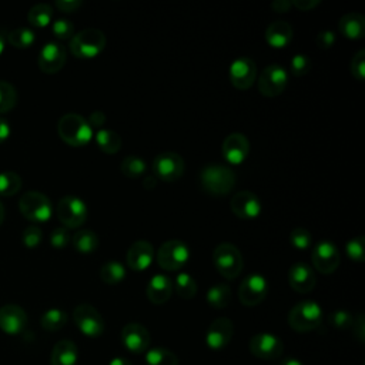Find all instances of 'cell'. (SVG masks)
<instances>
[{"mask_svg": "<svg viewBox=\"0 0 365 365\" xmlns=\"http://www.w3.org/2000/svg\"><path fill=\"white\" fill-rule=\"evenodd\" d=\"M231 301V290L227 284L220 283L213 286L207 293V303L216 310L226 308Z\"/></svg>", "mask_w": 365, "mask_h": 365, "instance_id": "cell-30", "label": "cell"}, {"mask_svg": "<svg viewBox=\"0 0 365 365\" xmlns=\"http://www.w3.org/2000/svg\"><path fill=\"white\" fill-rule=\"evenodd\" d=\"M213 262L217 271L227 280L237 279L244 267V260L240 250L230 243H223L216 247L213 253Z\"/></svg>", "mask_w": 365, "mask_h": 365, "instance_id": "cell-4", "label": "cell"}, {"mask_svg": "<svg viewBox=\"0 0 365 365\" xmlns=\"http://www.w3.org/2000/svg\"><path fill=\"white\" fill-rule=\"evenodd\" d=\"M109 365H132V362L127 361V359L123 358V357H116V358H113V359L110 361Z\"/></svg>", "mask_w": 365, "mask_h": 365, "instance_id": "cell-56", "label": "cell"}, {"mask_svg": "<svg viewBox=\"0 0 365 365\" xmlns=\"http://www.w3.org/2000/svg\"><path fill=\"white\" fill-rule=\"evenodd\" d=\"M268 293V284L267 280L260 276V274L254 272L247 276L238 289V299L243 306L245 307H255L261 304Z\"/></svg>", "mask_w": 365, "mask_h": 365, "instance_id": "cell-12", "label": "cell"}, {"mask_svg": "<svg viewBox=\"0 0 365 365\" xmlns=\"http://www.w3.org/2000/svg\"><path fill=\"white\" fill-rule=\"evenodd\" d=\"M223 156L234 166L244 163L250 154V141L243 133H231L223 141Z\"/></svg>", "mask_w": 365, "mask_h": 365, "instance_id": "cell-20", "label": "cell"}, {"mask_svg": "<svg viewBox=\"0 0 365 365\" xmlns=\"http://www.w3.org/2000/svg\"><path fill=\"white\" fill-rule=\"evenodd\" d=\"M52 30L59 40H69L74 36V26L70 21H66V19L56 21L52 26Z\"/></svg>", "mask_w": 365, "mask_h": 365, "instance_id": "cell-43", "label": "cell"}, {"mask_svg": "<svg viewBox=\"0 0 365 365\" xmlns=\"http://www.w3.org/2000/svg\"><path fill=\"white\" fill-rule=\"evenodd\" d=\"M315 43L321 49H331L335 43V33L331 30H323L317 35Z\"/></svg>", "mask_w": 365, "mask_h": 365, "instance_id": "cell-48", "label": "cell"}, {"mask_svg": "<svg viewBox=\"0 0 365 365\" xmlns=\"http://www.w3.org/2000/svg\"><path fill=\"white\" fill-rule=\"evenodd\" d=\"M248 347L253 355L265 361L280 358L284 351L283 341L277 335H272L268 332H261L254 335L250 340Z\"/></svg>", "mask_w": 365, "mask_h": 365, "instance_id": "cell-14", "label": "cell"}, {"mask_svg": "<svg viewBox=\"0 0 365 365\" xmlns=\"http://www.w3.org/2000/svg\"><path fill=\"white\" fill-rule=\"evenodd\" d=\"M71 244L80 254H93L99 248V237L91 230H80L71 237Z\"/></svg>", "mask_w": 365, "mask_h": 365, "instance_id": "cell-28", "label": "cell"}, {"mask_svg": "<svg viewBox=\"0 0 365 365\" xmlns=\"http://www.w3.org/2000/svg\"><path fill=\"white\" fill-rule=\"evenodd\" d=\"M77 358V345L69 340L59 341L52 351V365H76Z\"/></svg>", "mask_w": 365, "mask_h": 365, "instance_id": "cell-27", "label": "cell"}, {"mask_svg": "<svg viewBox=\"0 0 365 365\" xmlns=\"http://www.w3.org/2000/svg\"><path fill=\"white\" fill-rule=\"evenodd\" d=\"M190 258L189 247L180 240L166 241L156 254L160 268L166 271H177L185 267Z\"/></svg>", "mask_w": 365, "mask_h": 365, "instance_id": "cell-6", "label": "cell"}, {"mask_svg": "<svg viewBox=\"0 0 365 365\" xmlns=\"http://www.w3.org/2000/svg\"><path fill=\"white\" fill-rule=\"evenodd\" d=\"M234 335V325L230 318L221 317L214 320L207 332H206V344L213 351H221L224 349Z\"/></svg>", "mask_w": 365, "mask_h": 365, "instance_id": "cell-16", "label": "cell"}, {"mask_svg": "<svg viewBox=\"0 0 365 365\" xmlns=\"http://www.w3.org/2000/svg\"><path fill=\"white\" fill-rule=\"evenodd\" d=\"M11 136V124L6 119L0 117V143H4Z\"/></svg>", "mask_w": 365, "mask_h": 365, "instance_id": "cell-54", "label": "cell"}, {"mask_svg": "<svg viewBox=\"0 0 365 365\" xmlns=\"http://www.w3.org/2000/svg\"><path fill=\"white\" fill-rule=\"evenodd\" d=\"M83 4L80 2V0H57L56 2V6L57 9H60L62 12L64 13H73L76 12Z\"/></svg>", "mask_w": 365, "mask_h": 365, "instance_id": "cell-49", "label": "cell"}, {"mask_svg": "<svg viewBox=\"0 0 365 365\" xmlns=\"http://www.w3.org/2000/svg\"><path fill=\"white\" fill-rule=\"evenodd\" d=\"M290 69H291V73L296 77H303V76L310 73V70H311V60L306 54H296L291 59Z\"/></svg>", "mask_w": 365, "mask_h": 365, "instance_id": "cell-42", "label": "cell"}, {"mask_svg": "<svg viewBox=\"0 0 365 365\" xmlns=\"http://www.w3.org/2000/svg\"><path fill=\"white\" fill-rule=\"evenodd\" d=\"M123 345L134 354L146 352L150 345V334L147 328L139 323H130L122 330Z\"/></svg>", "mask_w": 365, "mask_h": 365, "instance_id": "cell-21", "label": "cell"}, {"mask_svg": "<svg viewBox=\"0 0 365 365\" xmlns=\"http://www.w3.org/2000/svg\"><path fill=\"white\" fill-rule=\"evenodd\" d=\"M173 293V282L164 274H156L147 283L146 294L153 304H164L170 300Z\"/></svg>", "mask_w": 365, "mask_h": 365, "instance_id": "cell-24", "label": "cell"}, {"mask_svg": "<svg viewBox=\"0 0 365 365\" xmlns=\"http://www.w3.org/2000/svg\"><path fill=\"white\" fill-rule=\"evenodd\" d=\"M289 84V74L279 64L267 66L258 77V91L265 98H277L283 95Z\"/></svg>", "mask_w": 365, "mask_h": 365, "instance_id": "cell-8", "label": "cell"}, {"mask_svg": "<svg viewBox=\"0 0 365 365\" xmlns=\"http://www.w3.org/2000/svg\"><path fill=\"white\" fill-rule=\"evenodd\" d=\"M8 39H9V43L12 46L19 47V49H26V47H30L35 43L36 36H35L33 30H30L28 28H19V29L12 30L8 35Z\"/></svg>", "mask_w": 365, "mask_h": 365, "instance_id": "cell-39", "label": "cell"}, {"mask_svg": "<svg viewBox=\"0 0 365 365\" xmlns=\"http://www.w3.org/2000/svg\"><path fill=\"white\" fill-rule=\"evenodd\" d=\"M289 283L291 289L300 294L311 293L317 283L315 272L308 264L303 261L296 262L289 271Z\"/></svg>", "mask_w": 365, "mask_h": 365, "instance_id": "cell-19", "label": "cell"}, {"mask_svg": "<svg viewBox=\"0 0 365 365\" xmlns=\"http://www.w3.org/2000/svg\"><path fill=\"white\" fill-rule=\"evenodd\" d=\"M18 103V91L9 81L0 80V113L12 110Z\"/></svg>", "mask_w": 365, "mask_h": 365, "instance_id": "cell-36", "label": "cell"}, {"mask_svg": "<svg viewBox=\"0 0 365 365\" xmlns=\"http://www.w3.org/2000/svg\"><path fill=\"white\" fill-rule=\"evenodd\" d=\"M351 74L358 81H364L365 77V50H359L351 60Z\"/></svg>", "mask_w": 365, "mask_h": 365, "instance_id": "cell-45", "label": "cell"}, {"mask_svg": "<svg viewBox=\"0 0 365 365\" xmlns=\"http://www.w3.org/2000/svg\"><path fill=\"white\" fill-rule=\"evenodd\" d=\"M28 324V315L21 306L6 304L0 308V328L6 334H21Z\"/></svg>", "mask_w": 365, "mask_h": 365, "instance_id": "cell-22", "label": "cell"}, {"mask_svg": "<svg viewBox=\"0 0 365 365\" xmlns=\"http://www.w3.org/2000/svg\"><path fill=\"white\" fill-rule=\"evenodd\" d=\"M22 189V177L15 171L0 173V196H15Z\"/></svg>", "mask_w": 365, "mask_h": 365, "instance_id": "cell-33", "label": "cell"}, {"mask_svg": "<svg viewBox=\"0 0 365 365\" xmlns=\"http://www.w3.org/2000/svg\"><path fill=\"white\" fill-rule=\"evenodd\" d=\"M57 217L66 228H77L87 220V206L83 200L74 196L63 197L57 204Z\"/></svg>", "mask_w": 365, "mask_h": 365, "instance_id": "cell-11", "label": "cell"}, {"mask_svg": "<svg viewBox=\"0 0 365 365\" xmlns=\"http://www.w3.org/2000/svg\"><path fill=\"white\" fill-rule=\"evenodd\" d=\"M43 233L37 226H30L23 231V243L29 248H35L42 243Z\"/></svg>", "mask_w": 365, "mask_h": 365, "instance_id": "cell-47", "label": "cell"}, {"mask_svg": "<svg viewBox=\"0 0 365 365\" xmlns=\"http://www.w3.org/2000/svg\"><path fill=\"white\" fill-rule=\"evenodd\" d=\"M340 32L351 40H359L365 35V19L361 13L351 12L340 19Z\"/></svg>", "mask_w": 365, "mask_h": 365, "instance_id": "cell-26", "label": "cell"}, {"mask_svg": "<svg viewBox=\"0 0 365 365\" xmlns=\"http://www.w3.org/2000/svg\"><path fill=\"white\" fill-rule=\"evenodd\" d=\"M154 260V247L144 240H139L132 244L126 254V264L134 271L147 270Z\"/></svg>", "mask_w": 365, "mask_h": 365, "instance_id": "cell-23", "label": "cell"}, {"mask_svg": "<svg viewBox=\"0 0 365 365\" xmlns=\"http://www.w3.org/2000/svg\"><path fill=\"white\" fill-rule=\"evenodd\" d=\"M146 167L147 166H146L144 160L137 156H129L120 164L122 173L129 178H137V177L143 175L146 171Z\"/></svg>", "mask_w": 365, "mask_h": 365, "instance_id": "cell-38", "label": "cell"}, {"mask_svg": "<svg viewBox=\"0 0 365 365\" xmlns=\"http://www.w3.org/2000/svg\"><path fill=\"white\" fill-rule=\"evenodd\" d=\"M293 28L284 21L272 22L265 30V40L274 49L287 47L293 40Z\"/></svg>", "mask_w": 365, "mask_h": 365, "instance_id": "cell-25", "label": "cell"}, {"mask_svg": "<svg viewBox=\"0 0 365 365\" xmlns=\"http://www.w3.org/2000/svg\"><path fill=\"white\" fill-rule=\"evenodd\" d=\"M345 251H347V255H348L352 261H355V262H362V261L365 260V237L359 236V237L351 238V240L347 243Z\"/></svg>", "mask_w": 365, "mask_h": 365, "instance_id": "cell-40", "label": "cell"}, {"mask_svg": "<svg viewBox=\"0 0 365 365\" xmlns=\"http://www.w3.org/2000/svg\"><path fill=\"white\" fill-rule=\"evenodd\" d=\"M323 323V310L314 301H301L296 304L289 314V324L297 332L317 330Z\"/></svg>", "mask_w": 365, "mask_h": 365, "instance_id": "cell-5", "label": "cell"}, {"mask_svg": "<svg viewBox=\"0 0 365 365\" xmlns=\"http://www.w3.org/2000/svg\"><path fill=\"white\" fill-rule=\"evenodd\" d=\"M57 133L60 139L73 147H83L93 137V129L87 120L77 113H67L60 117L57 123Z\"/></svg>", "mask_w": 365, "mask_h": 365, "instance_id": "cell-1", "label": "cell"}, {"mask_svg": "<svg viewBox=\"0 0 365 365\" xmlns=\"http://www.w3.org/2000/svg\"><path fill=\"white\" fill-rule=\"evenodd\" d=\"M293 8V4L290 0H276V2L271 4V9L276 11L277 13H287Z\"/></svg>", "mask_w": 365, "mask_h": 365, "instance_id": "cell-52", "label": "cell"}, {"mask_svg": "<svg viewBox=\"0 0 365 365\" xmlns=\"http://www.w3.org/2000/svg\"><path fill=\"white\" fill-rule=\"evenodd\" d=\"M100 279L108 286H116L126 279V268L119 261H106L100 267Z\"/></svg>", "mask_w": 365, "mask_h": 365, "instance_id": "cell-29", "label": "cell"}, {"mask_svg": "<svg viewBox=\"0 0 365 365\" xmlns=\"http://www.w3.org/2000/svg\"><path fill=\"white\" fill-rule=\"evenodd\" d=\"M202 187L212 196H226L236 186V174L231 168L220 164H212L200 173Z\"/></svg>", "mask_w": 365, "mask_h": 365, "instance_id": "cell-2", "label": "cell"}, {"mask_svg": "<svg viewBox=\"0 0 365 365\" xmlns=\"http://www.w3.org/2000/svg\"><path fill=\"white\" fill-rule=\"evenodd\" d=\"M153 173L157 180L164 182H174L185 174V160L174 151H164L153 160Z\"/></svg>", "mask_w": 365, "mask_h": 365, "instance_id": "cell-9", "label": "cell"}, {"mask_svg": "<svg viewBox=\"0 0 365 365\" xmlns=\"http://www.w3.org/2000/svg\"><path fill=\"white\" fill-rule=\"evenodd\" d=\"M228 77L231 84L238 90H248L257 77V66L251 57L236 59L228 70Z\"/></svg>", "mask_w": 365, "mask_h": 365, "instance_id": "cell-15", "label": "cell"}, {"mask_svg": "<svg viewBox=\"0 0 365 365\" xmlns=\"http://www.w3.org/2000/svg\"><path fill=\"white\" fill-rule=\"evenodd\" d=\"M53 18V9L50 5L46 4H39L35 5L28 15L29 23L35 28H46Z\"/></svg>", "mask_w": 365, "mask_h": 365, "instance_id": "cell-35", "label": "cell"}, {"mask_svg": "<svg viewBox=\"0 0 365 365\" xmlns=\"http://www.w3.org/2000/svg\"><path fill=\"white\" fill-rule=\"evenodd\" d=\"M106 35L99 29H84L70 39V52L77 59H95L106 47Z\"/></svg>", "mask_w": 365, "mask_h": 365, "instance_id": "cell-3", "label": "cell"}, {"mask_svg": "<svg viewBox=\"0 0 365 365\" xmlns=\"http://www.w3.org/2000/svg\"><path fill=\"white\" fill-rule=\"evenodd\" d=\"M66 59H67V53L64 46L56 42H49L42 47L37 63L43 73L54 74L63 69Z\"/></svg>", "mask_w": 365, "mask_h": 365, "instance_id": "cell-17", "label": "cell"}, {"mask_svg": "<svg viewBox=\"0 0 365 365\" xmlns=\"http://www.w3.org/2000/svg\"><path fill=\"white\" fill-rule=\"evenodd\" d=\"M311 261L318 272L324 274V276H328V274H332L338 268L341 257L334 243L323 240L314 247L311 253Z\"/></svg>", "mask_w": 365, "mask_h": 365, "instance_id": "cell-13", "label": "cell"}, {"mask_svg": "<svg viewBox=\"0 0 365 365\" xmlns=\"http://www.w3.org/2000/svg\"><path fill=\"white\" fill-rule=\"evenodd\" d=\"M87 123L90 124V127H102L106 123V116L102 112H95L90 115V119Z\"/></svg>", "mask_w": 365, "mask_h": 365, "instance_id": "cell-53", "label": "cell"}, {"mask_svg": "<svg viewBox=\"0 0 365 365\" xmlns=\"http://www.w3.org/2000/svg\"><path fill=\"white\" fill-rule=\"evenodd\" d=\"M157 181H158V180H157L154 175H149V177H146V178H144L143 186H144V189L151 190V189H154V187L157 186Z\"/></svg>", "mask_w": 365, "mask_h": 365, "instance_id": "cell-55", "label": "cell"}, {"mask_svg": "<svg viewBox=\"0 0 365 365\" xmlns=\"http://www.w3.org/2000/svg\"><path fill=\"white\" fill-rule=\"evenodd\" d=\"M96 143L106 154H116L122 149V137L113 130H99L96 134Z\"/></svg>", "mask_w": 365, "mask_h": 365, "instance_id": "cell-32", "label": "cell"}, {"mask_svg": "<svg viewBox=\"0 0 365 365\" xmlns=\"http://www.w3.org/2000/svg\"><path fill=\"white\" fill-rule=\"evenodd\" d=\"M4 220H5V207H4L2 202H0V224L4 223Z\"/></svg>", "mask_w": 365, "mask_h": 365, "instance_id": "cell-58", "label": "cell"}, {"mask_svg": "<svg viewBox=\"0 0 365 365\" xmlns=\"http://www.w3.org/2000/svg\"><path fill=\"white\" fill-rule=\"evenodd\" d=\"M173 289H175V293L185 300H192L197 294V283L187 272L177 274Z\"/></svg>", "mask_w": 365, "mask_h": 365, "instance_id": "cell-31", "label": "cell"}, {"mask_svg": "<svg viewBox=\"0 0 365 365\" xmlns=\"http://www.w3.org/2000/svg\"><path fill=\"white\" fill-rule=\"evenodd\" d=\"M283 365H303L297 358H287L286 361H283Z\"/></svg>", "mask_w": 365, "mask_h": 365, "instance_id": "cell-57", "label": "cell"}, {"mask_svg": "<svg viewBox=\"0 0 365 365\" xmlns=\"http://www.w3.org/2000/svg\"><path fill=\"white\" fill-rule=\"evenodd\" d=\"M147 365H178V358L174 352L164 347H156L146 351Z\"/></svg>", "mask_w": 365, "mask_h": 365, "instance_id": "cell-34", "label": "cell"}, {"mask_svg": "<svg viewBox=\"0 0 365 365\" xmlns=\"http://www.w3.org/2000/svg\"><path fill=\"white\" fill-rule=\"evenodd\" d=\"M73 320L77 328L90 338H98L105 332V320L102 314L90 304H80L73 311Z\"/></svg>", "mask_w": 365, "mask_h": 365, "instance_id": "cell-10", "label": "cell"}, {"mask_svg": "<svg viewBox=\"0 0 365 365\" xmlns=\"http://www.w3.org/2000/svg\"><path fill=\"white\" fill-rule=\"evenodd\" d=\"M67 323V314L59 308H52L42 315L40 324L46 331H59Z\"/></svg>", "mask_w": 365, "mask_h": 365, "instance_id": "cell-37", "label": "cell"}, {"mask_svg": "<svg viewBox=\"0 0 365 365\" xmlns=\"http://www.w3.org/2000/svg\"><path fill=\"white\" fill-rule=\"evenodd\" d=\"M294 8H297L299 11L301 12H308V11H313L315 9L321 2L320 0H294V2H291Z\"/></svg>", "mask_w": 365, "mask_h": 365, "instance_id": "cell-50", "label": "cell"}, {"mask_svg": "<svg viewBox=\"0 0 365 365\" xmlns=\"http://www.w3.org/2000/svg\"><path fill=\"white\" fill-rule=\"evenodd\" d=\"M352 328H354V334L357 335V338L362 342L364 335H365V325H364V315L362 314H358V317L354 318Z\"/></svg>", "mask_w": 365, "mask_h": 365, "instance_id": "cell-51", "label": "cell"}, {"mask_svg": "<svg viewBox=\"0 0 365 365\" xmlns=\"http://www.w3.org/2000/svg\"><path fill=\"white\" fill-rule=\"evenodd\" d=\"M231 212L243 220H254L261 214L262 206L260 199L251 192H238L231 197Z\"/></svg>", "mask_w": 365, "mask_h": 365, "instance_id": "cell-18", "label": "cell"}, {"mask_svg": "<svg viewBox=\"0 0 365 365\" xmlns=\"http://www.w3.org/2000/svg\"><path fill=\"white\" fill-rule=\"evenodd\" d=\"M19 207L22 214L35 223L49 221L53 213L52 202L40 192H28L21 197Z\"/></svg>", "mask_w": 365, "mask_h": 365, "instance_id": "cell-7", "label": "cell"}, {"mask_svg": "<svg viewBox=\"0 0 365 365\" xmlns=\"http://www.w3.org/2000/svg\"><path fill=\"white\" fill-rule=\"evenodd\" d=\"M311 233L304 227H297L290 234V241L293 247L299 250H307L311 245Z\"/></svg>", "mask_w": 365, "mask_h": 365, "instance_id": "cell-41", "label": "cell"}, {"mask_svg": "<svg viewBox=\"0 0 365 365\" xmlns=\"http://www.w3.org/2000/svg\"><path fill=\"white\" fill-rule=\"evenodd\" d=\"M71 241L69 228L66 227H57L50 234V244L54 248H64Z\"/></svg>", "mask_w": 365, "mask_h": 365, "instance_id": "cell-46", "label": "cell"}, {"mask_svg": "<svg viewBox=\"0 0 365 365\" xmlns=\"http://www.w3.org/2000/svg\"><path fill=\"white\" fill-rule=\"evenodd\" d=\"M4 49H5V42H4V39H2V36H0V54H2V52H4Z\"/></svg>", "mask_w": 365, "mask_h": 365, "instance_id": "cell-59", "label": "cell"}, {"mask_svg": "<svg viewBox=\"0 0 365 365\" xmlns=\"http://www.w3.org/2000/svg\"><path fill=\"white\" fill-rule=\"evenodd\" d=\"M354 318L349 313L338 310L330 315V324L337 330H348L352 327Z\"/></svg>", "mask_w": 365, "mask_h": 365, "instance_id": "cell-44", "label": "cell"}]
</instances>
